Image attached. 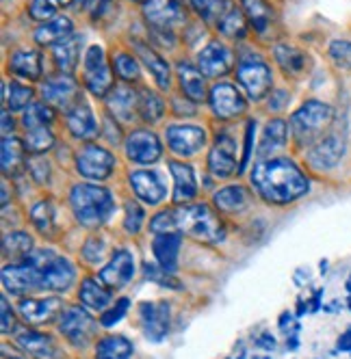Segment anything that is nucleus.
Returning a JSON list of instances; mask_svg holds the SVG:
<instances>
[{
    "mask_svg": "<svg viewBox=\"0 0 351 359\" xmlns=\"http://www.w3.org/2000/svg\"><path fill=\"white\" fill-rule=\"evenodd\" d=\"M252 187L269 203H286L304 197L310 189L306 173L299 169L291 158H267L254 165Z\"/></svg>",
    "mask_w": 351,
    "mask_h": 359,
    "instance_id": "obj_1",
    "label": "nucleus"
},
{
    "mask_svg": "<svg viewBox=\"0 0 351 359\" xmlns=\"http://www.w3.org/2000/svg\"><path fill=\"white\" fill-rule=\"evenodd\" d=\"M69 206L77 221L85 227H100L115 210L111 191L98 184H77L69 191Z\"/></svg>",
    "mask_w": 351,
    "mask_h": 359,
    "instance_id": "obj_2",
    "label": "nucleus"
},
{
    "mask_svg": "<svg viewBox=\"0 0 351 359\" xmlns=\"http://www.w3.org/2000/svg\"><path fill=\"white\" fill-rule=\"evenodd\" d=\"M178 219V232L187 234L199 243H219L223 241V225L215 210L206 203H191L176 210Z\"/></svg>",
    "mask_w": 351,
    "mask_h": 359,
    "instance_id": "obj_3",
    "label": "nucleus"
},
{
    "mask_svg": "<svg viewBox=\"0 0 351 359\" xmlns=\"http://www.w3.org/2000/svg\"><path fill=\"white\" fill-rule=\"evenodd\" d=\"M332 107L319 100H308L291 115V133L299 145H310L323 135V130L332 123Z\"/></svg>",
    "mask_w": 351,
    "mask_h": 359,
    "instance_id": "obj_4",
    "label": "nucleus"
},
{
    "mask_svg": "<svg viewBox=\"0 0 351 359\" xmlns=\"http://www.w3.org/2000/svg\"><path fill=\"white\" fill-rule=\"evenodd\" d=\"M53 117L55 113L46 102H37V104L24 111L22 123H24V147H27V151L39 156V154L48 151L55 145V135L50 130Z\"/></svg>",
    "mask_w": 351,
    "mask_h": 359,
    "instance_id": "obj_5",
    "label": "nucleus"
},
{
    "mask_svg": "<svg viewBox=\"0 0 351 359\" xmlns=\"http://www.w3.org/2000/svg\"><path fill=\"white\" fill-rule=\"evenodd\" d=\"M59 331H61V336L72 346L85 348L95 338L98 323L93 320V316L85 310V307L74 305V307H67V310L61 312V316H59Z\"/></svg>",
    "mask_w": 351,
    "mask_h": 359,
    "instance_id": "obj_6",
    "label": "nucleus"
},
{
    "mask_svg": "<svg viewBox=\"0 0 351 359\" xmlns=\"http://www.w3.org/2000/svg\"><path fill=\"white\" fill-rule=\"evenodd\" d=\"M237 79L241 83V87L245 89L247 97L260 102L269 95L271 87H273V74L271 67L260 59V57H247L239 61L237 67Z\"/></svg>",
    "mask_w": 351,
    "mask_h": 359,
    "instance_id": "obj_7",
    "label": "nucleus"
},
{
    "mask_svg": "<svg viewBox=\"0 0 351 359\" xmlns=\"http://www.w3.org/2000/svg\"><path fill=\"white\" fill-rule=\"evenodd\" d=\"M83 74H85V87L95 97H107V93L113 91V76L105 59V50L98 43L87 48L83 59Z\"/></svg>",
    "mask_w": 351,
    "mask_h": 359,
    "instance_id": "obj_8",
    "label": "nucleus"
},
{
    "mask_svg": "<svg viewBox=\"0 0 351 359\" xmlns=\"http://www.w3.org/2000/svg\"><path fill=\"white\" fill-rule=\"evenodd\" d=\"M3 286L7 292L24 297L41 288V266L33 260H20L11 262L3 269Z\"/></svg>",
    "mask_w": 351,
    "mask_h": 359,
    "instance_id": "obj_9",
    "label": "nucleus"
},
{
    "mask_svg": "<svg viewBox=\"0 0 351 359\" xmlns=\"http://www.w3.org/2000/svg\"><path fill=\"white\" fill-rule=\"evenodd\" d=\"M77 171L85 177V180H102L111 177V173L115 171V156L102 145H85L79 154H77Z\"/></svg>",
    "mask_w": 351,
    "mask_h": 359,
    "instance_id": "obj_10",
    "label": "nucleus"
},
{
    "mask_svg": "<svg viewBox=\"0 0 351 359\" xmlns=\"http://www.w3.org/2000/svg\"><path fill=\"white\" fill-rule=\"evenodd\" d=\"M41 97L48 107H53L57 111L69 113L74 107L79 104V83L72 79V74H61L48 79L41 87Z\"/></svg>",
    "mask_w": 351,
    "mask_h": 359,
    "instance_id": "obj_11",
    "label": "nucleus"
},
{
    "mask_svg": "<svg viewBox=\"0 0 351 359\" xmlns=\"http://www.w3.org/2000/svg\"><path fill=\"white\" fill-rule=\"evenodd\" d=\"M143 18L157 33L167 35L185 22V11L178 0H147L143 5Z\"/></svg>",
    "mask_w": 351,
    "mask_h": 359,
    "instance_id": "obj_12",
    "label": "nucleus"
},
{
    "mask_svg": "<svg viewBox=\"0 0 351 359\" xmlns=\"http://www.w3.org/2000/svg\"><path fill=\"white\" fill-rule=\"evenodd\" d=\"M208 104L217 119H237L247 109V102H245L243 93L230 83L215 85L208 91Z\"/></svg>",
    "mask_w": 351,
    "mask_h": 359,
    "instance_id": "obj_13",
    "label": "nucleus"
},
{
    "mask_svg": "<svg viewBox=\"0 0 351 359\" xmlns=\"http://www.w3.org/2000/svg\"><path fill=\"white\" fill-rule=\"evenodd\" d=\"M124 149L135 165H154L163 156V143L152 130H133L124 141Z\"/></svg>",
    "mask_w": 351,
    "mask_h": 359,
    "instance_id": "obj_14",
    "label": "nucleus"
},
{
    "mask_svg": "<svg viewBox=\"0 0 351 359\" xmlns=\"http://www.w3.org/2000/svg\"><path fill=\"white\" fill-rule=\"evenodd\" d=\"M234 65L232 50L223 41H208L197 55V67L206 79H219L225 76Z\"/></svg>",
    "mask_w": 351,
    "mask_h": 359,
    "instance_id": "obj_15",
    "label": "nucleus"
},
{
    "mask_svg": "<svg viewBox=\"0 0 351 359\" xmlns=\"http://www.w3.org/2000/svg\"><path fill=\"white\" fill-rule=\"evenodd\" d=\"M167 147L178 156H193L206 145V130L199 126H169L165 130Z\"/></svg>",
    "mask_w": 351,
    "mask_h": 359,
    "instance_id": "obj_16",
    "label": "nucleus"
},
{
    "mask_svg": "<svg viewBox=\"0 0 351 359\" xmlns=\"http://www.w3.org/2000/svg\"><path fill=\"white\" fill-rule=\"evenodd\" d=\"M135 277V255L128 249H117L107 266L100 271V281L111 290H119Z\"/></svg>",
    "mask_w": 351,
    "mask_h": 359,
    "instance_id": "obj_17",
    "label": "nucleus"
},
{
    "mask_svg": "<svg viewBox=\"0 0 351 359\" xmlns=\"http://www.w3.org/2000/svg\"><path fill=\"white\" fill-rule=\"evenodd\" d=\"M208 169L217 177H230L237 169V141L230 135H219L208 151Z\"/></svg>",
    "mask_w": 351,
    "mask_h": 359,
    "instance_id": "obj_18",
    "label": "nucleus"
},
{
    "mask_svg": "<svg viewBox=\"0 0 351 359\" xmlns=\"http://www.w3.org/2000/svg\"><path fill=\"white\" fill-rule=\"evenodd\" d=\"M131 187L135 191V195L150 203V206H157L167 197V184L159 171L152 169H141V171H133L131 173Z\"/></svg>",
    "mask_w": 351,
    "mask_h": 359,
    "instance_id": "obj_19",
    "label": "nucleus"
},
{
    "mask_svg": "<svg viewBox=\"0 0 351 359\" xmlns=\"http://www.w3.org/2000/svg\"><path fill=\"white\" fill-rule=\"evenodd\" d=\"M74 281H77V269H74V264L67 258L55 255L53 260H48L41 266V290L63 292Z\"/></svg>",
    "mask_w": 351,
    "mask_h": 359,
    "instance_id": "obj_20",
    "label": "nucleus"
},
{
    "mask_svg": "<svg viewBox=\"0 0 351 359\" xmlns=\"http://www.w3.org/2000/svg\"><path fill=\"white\" fill-rule=\"evenodd\" d=\"M139 316L145 331V338L161 342L169 331V305L167 303H141Z\"/></svg>",
    "mask_w": 351,
    "mask_h": 359,
    "instance_id": "obj_21",
    "label": "nucleus"
},
{
    "mask_svg": "<svg viewBox=\"0 0 351 359\" xmlns=\"http://www.w3.org/2000/svg\"><path fill=\"white\" fill-rule=\"evenodd\" d=\"M345 154V141L338 135H330L323 141H319L310 151H308V163L317 171H330L334 169Z\"/></svg>",
    "mask_w": 351,
    "mask_h": 359,
    "instance_id": "obj_22",
    "label": "nucleus"
},
{
    "mask_svg": "<svg viewBox=\"0 0 351 359\" xmlns=\"http://www.w3.org/2000/svg\"><path fill=\"white\" fill-rule=\"evenodd\" d=\"M18 310L22 314V318L31 323V325H44L48 320H53L55 316H61L63 303L57 297L50 299H22Z\"/></svg>",
    "mask_w": 351,
    "mask_h": 359,
    "instance_id": "obj_23",
    "label": "nucleus"
},
{
    "mask_svg": "<svg viewBox=\"0 0 351 359\" xmlns=\"http://www.w3.org/2000/svg\"><path fill=\"white\" fill-rule=\"evenodd\" d=\"M213 203H215V208L223 215H241L252 206V193L241 184L223 187L221 191L215 193Z\"/></svg>",
    "mask_w": 351,
    "mask_h": 359,
    "instance_id": "obj_24",
    "label": "nucleus"
},
{
    "mask_svg": "<svg viewBox=\"0 0 351 359\" xmlns=\"http://www.w3.org/2000/svg\"><path fill=\"white\" fill-rule=\"evenodd\" d=\"M67 130L79 141H91L98 137V121L89 104L79 102V104L67 113Z\"/></svg>",
    "mask_w": 351,
    "mask_h": 359,
    "instance_id": "obj_25",
    "label": "nucleus"
},
{
    "mask_svg": "<svg viewBox=\"0 0 351 359\" xmlns=\"http://www.w3.org/2000/svg\"><path fill=\"white\" fill-rule=\"evenodd\" d=\"M133 50H135L137 59H139L150 72H152L154 83L159 85V89L167 91L169 85H171V69H169V63H167L161 55H157L152 48L145 46V43H141V41H133Z\"/></svg>",
    "mask_w": 351,
    "mask_h": 359,
    "instance_id": "obj_26",
    "label": "nucleus"
},
{
    "mask_svg": "<svg viewBox=\"0 0 351 359\" xmlns=\"http://www.w3.org/2000/svg\"><path fill=\"white\" fill-rule=\"evenodd\" d=\"M169 173L173 177V201L176 203H189L197 195V182H195L193 167L187 163L171 161Z\"/></svg>",
    "mask_w": 351,
    "mask_h": 359,
    "instance_id": "obj_27",
    "label": "nucleus"
},
{
    "mask_svg": "<svg viewBox=\"0 0 351 359\" xmlns=\"http://www.w3.org/2000/svg\"><path fill=\"white\" fill-rule=\"evenodd\" d=\"M107 109L119 121H133L135 111H139V93H135L128 85H117L111 95H107Z\"/></svg>",
    "mask_w": 351,
    "mask_h": 359,
    "instance_id": "obj_28",
    "label": "nucleus"
},
{
    "mask_svg": "<svg viewBox=\"0 0 351 359\" xmlns=\"http://www.w3.org/2000/svg\"><path fill=\"white\" fill-rule=\"evenodd\" d=\"M178 83H180V89H183V95L191 102H202L208 97L206 93V76L199 72V67L187 63V61H180L178 63Z\"/></svg>",
    "mask_w": 351,
    "mask_h": 359,
    "instance_id": "obj_29",
    "label": "nucleus"
},
{
    "mask_svg": "<svg viewBox=\"0 0 351 359\" xmlns=\"http://www.w3.org/2000/svg\"><path fill=\"white\" fill-rule=\"evenodd\" d=\"M275 63L282 67L286 76H302L310 67V57L293 43H278L273 48Z\"/></svg>",
    "mask_w": 351,
    "mask_h": 359,
    "instance_id": "obj_30",
    "label": "nucleus"
},
{
    "mask_svg": "<svg viewBox=\"0 0 351 359\" xmlns=\"http://www.w3.org/2000/svg\"><path fill=\"white\" fill-rule=\"evenodd\" d=\"M180 245H183V234L180 232H171V234H159L152 243L154 249V258L159 262V266L167 273L176 271V264H178V253H180Z\"/></svg>",
    "mask_w": 351,
    "mask_h": 359,
    "instance_id": "obj_31",
    "label": "nucleus"
},
{
    "mask_svg": "<svg viewBox=\"0 0 351 359\" xmlns=\"http://www.w3.org/2000/svg\"><path fill=\"white\" fill-rule=\"evenodd\" d=\"M286 139H289V123L280 117L271 119L267 126H265V133H263V139H260V147H258V156L263 161H267L269 156H273L275 151L282 149L286 145Z\"/></svg>",
    "mask_w": 351,
    "mask_h": 359,
    "instance_id": "obj_32",
    "label": "nucleus"
},
{
    "mask_svg": "<svg viewBox=\"0 0 351 359\" xmlns=\"http://www.w3.org/2000/svg\"><path fill=\"white\" fill-rule=\"evenodd\" d=\"M9 69L27 81H37L41 76V57L33 48H20L9 57Z\"/></svg>",
    "mask_w": 351,
    "mask_h": 359,
    "instance_id": "obj_33",
    "label": "nucleus"
},
{
    "mask_svg": "<svg viewBox=\"0 0 351 359\" xmlns=\"http://www.w3.org/2000/svg\"><path fill=\"white\" fill-rule=\"evenodd\" d=\"M79 299H81V303L87 307V310H95V312H98V310H100V312H105L107 307L111 305V301H113L111 288L105 286L102 281L93 279V277L83 279Z\"/></svg>",
    "mask_w": 351,
    "mask_h": 359,
    "instance_id": "obj_34",
    "label": "nucleus"
},
{
    "mask_svg": "<svg viewBox=\"0 0 351 359\" xmlns=\"http://www.w3.org/2000/svg\"><path fill=\"white\" fill-rule=\"evenodd\" d=\"M18 344L35 359H57L59 357L55 342L50 340L46 333H39V331H31V329L22 331L18 336Z\"/></svg>",
    "mask_w": 351,
    "mask_h": 359,
    "instance_id": "obj_35",
    "label": "nucleus"
},
{
    "mask_svg": "<svg viewBox=\"0 0 351 359\" xmlns=\"http://www.w3.org/2000/svg\"><path fill=\"white\" fill-rule=\"evenodd\" d=\"M72 31H74L72 20H69V18H65V15H59V18L50 20V22L39 24L33 37H35V41H37V43H41V46H55L57 41H61V39L69 37V35H72Z\"/></svg>",
    "mask_w": 351,
    "mask_h": 359,
    "instance_id": "obj_36",
    "label": "nucleus"
},
{
    "mask_svg": "<svg viewBox=\"0 0 351 359\" xmlns=\"http://www.w3.org/2000/svg\"><path fill=\"white\" fill-rule=\"evenodd\" d=\"M217 31L223 35V37H230V39H243L245 33H247V24H245V13L234 7L232 3H228L225 11L221 13V18L217 20Z\"/></svg>",
    "mask_w": 351,
    "mask_h": 359,
    "instance_id": "obj_37",
    "label": "nucleus"
},
{
    "mask_svg": "<svg viewBox=\"0 0 351 359\" xmlns=\"http://www.w3.org/2000/svg\"><path fill=\"white\" fill-rule=\"evenodd\" d=\"M79 41L81 39L77 35H69L53 46L55 63L63 74H72L79 67Z\"/></svg>",
    "mask_w": 351,
    "mask_h": 359,
    "instance_id": "obj_38",
    "label": "nucleus"
},
{
    "mask_svg": "<svg viewBox=\"0 0 351 359\" xmlns=\"http://www.w3.org/2000/svg\"><path fill=\"white\" fill-rule=\"evenodd\" d=\"M239 3H241V11L245 13L247 22L254 27V31L265 33L271 27L273 9L269 7L267 0H239Z\"/></svg>",
    "mask_w": 351,
    "mask_h": 359,
    "instance_id": "obj_39",
    "label": "nucleus"
},
{
    "mask_svg": "<svg viewBox=\"0 0 351 359\" xmlns=\"http://www.w3.org/2000/svg\"><path fill=\"white\" fill-rule=\"evenodd\" d=\"M135 346L124 336H107L95 346V359H131Z\"/></svg>",
    "mask_w": 351,
    "mask_h": 359,
    "instance_id": "obj_40",
    "label": "nucleus"
},
{
    "mask_svg": "<svg viewBox=\"0 0 351 359\" xmlns=\"http://www.w3.org/2000/svg\"><path fill=\"white\" fill-rule=\"evenodd\" d=\"M33 238L27 234V232H9L5 238H3V253L5 258H11V260H27L29 255L33 253Z\"/></svg>",
    "mask_w": 351,
    "mask_h": 359,
    "instance_id": "obj_41",
    "label": "nucleus"
},
{
    "mask_svg": "<svg viewBox=\"0 0 351 359\" xmlns=\"http://www.w3.org/2000/svg\"><path fill=\"white\" fill-rule=\"evenodd\" d=\"M31 221L33 225L39 229L41 234H53L57 229V210H55V203L50 199H44L39 203H35L33 210H31Z\"/></svg>",
    "mask_w": 351,
    "mask_h": 359,
    "instance_id": "obj_42",
    "label": "nucleus"
},
{
    "mask_svg": "<svg viewBox=\"0 0 351 359\" xmlns=\"http://www.w3.org/2000/svg\"><path fill=\"white\" fill-rule=\"evenodd\" d=\"M139 115L147 123H157L165 115V102L161 100V95L150 89H143L139 93Z\"/></svg>",
    "mask_w": 351,
    "mask_h": 359,
    "instance_id": "obj_43",
    "label": "nucleus"
},
{
    "mask_svg": "<svg viewBox=\"0 0 351 359\" xmlns=\"http://www.w3.org/2000/svg\"><path fill=\"white\" fill-rule=\"evenodd\" d=\"M3 97L7 102L9 111H24L33 100V89L13 81L11 85H5V95Z\"/></svg>",
    "mask_w": 351,
    "mask_h": 359,
    "instance_id": "obj_44",
    "label": "nucleus"
},
{
    "mask_svg": "<svg viewBox=\"0 0 351 359\" xmlns=\"http://www.w3.org/2000/svg\"><path fill=\"white\" fill-rule=\"evenodd\" d=\"M24 149H27V147H24L13 135L3 137V171L7 175L13 173L20 167V163H22V151Z\"/></svg>",
    "mask_w": 351,
    "mask_h": 359,
    "instance_id": "obj_45",
    "label": "nucleus"
},
{
    "mask_svg": "<svg viewBox=\"0 0 351 359\" xmlns=\"http://www.w3.org/2000/svg\"><path fill=\"white\" fill-rule=\"evenodd\" d=\"M113 69H115V74L119 76V79H121L124 83H133V81H137V79H139V74H141L139 63H137V57H133V55H128V53H117V55L113 57Z\"/></svg>",
    "mask_w": 351,
    "mask_h": 359,
    "instance_id": "obj_46",
    "label": "nucleus"
},
{
    "mask_svg": "<svg viewBox=\"0 0 351 359\" xmlns=\"http://www.w3.org/2000/svg\"><path fill=\"white\" fill-rule=\"evenodd\" d=\"M332 63L340 69H351V41L349 39H334L328 48Z\"/></svg>",
    "mask_w": 351,
    "mask_h": 359,
    "instance_id": "obj_47",
    "label": "nucleus"
},
{
    "mask_svg": "<svg viewBox=\"0 0 351 359\" xmlns=\"http://www.w3.org/2000/svg\"><path fill=\"white\" fill-rule=\"evenodd\" d=\"M150 232L152 234H171L178 232V219H176V210H163L152 217L150 221Z\"/></svg>",
    "mask_w": 351,
    "mask_h": 359,
    "instance_id": "obj_48",
    "label": "nucleus"
},
{
    "mask_svg": "<svg viewBox=\"0 0 351 359\" xmlns=\"http://www.w3.org/2000/svg\"><path fill=\"white\" fill-rule=\"evenodd\" d=\"M57 3L55 0H31L29 5V15L35 22H50L57 18Z\"/></svg>",
    "mask_w": 351,
    "mask_h": 359,
    "instance_id": "obj_49",
    "label": "nucleus"
},
{
    "mask_svg": "<svg viewBox=\"0 0 351 359\" xmlns=\"http://www.w3.org/2000/svg\"><path fill=\"white\" fill-rule=\"evenodd\" d=\"M143 221H145L143 208L139 206L137 201H128L126 203V215H124V229H126L128 234H139Z\"/></svg>",
    "mask_w": 351,
    "mask_h": 359,
    "instance_id": "obj_50",
    "label": "nucleus"
},
{
    "mask_svg": "<svg viewBox=\"0 0 351 359\" xmlns=\"http://www.w3.org/2000/svg\"><path fill=\"white\" fill-rule=\"evenodd\" d=\"M128 307H131V299H117L113 307H109V310L102 312V316H100V325H102V327L117 325L124 316H126Z\"/></svg>",
    "mask_w": 351,
    "mask_h": 359,
    "instance_id": "obj_51",
    "label": "nucleus"
},
{
    "mask_svg": "<svg viewBox=\"0 0 351 359\" xmlns=\"http://www.w3.org/2000/svg\"><path fill=\"white\" fill-rule=\"evenodd\" d=\"M105 253H107L105 243L100 241V238H95V236L89 238V241L85 243V247H83V258H85L87 262H91V264H100V262H102Z\"/></svg>",
    "mask_w": 351,
    "mask_h": 359,
    "instance_id": "obj_52",
    "label": "nucleus"
},
{
    "mask_svg": "<svg viewBox=\"0 0 351 359\" xmlns=\"http://www.w3.org/2000/svg\"><path fill=\"white\" fill-rule=\"evenodd\" d=\"M0 310H3V333H11L13 329H15V316H13V310L9 307V303H7V299H3L0 301Z\"/></svg>",
    "mask_w": 351,
    "mask_h": 359,
    "instance_id": "obj_53",
    "label": "nucleus"
},
{
    "mask_svg": "<svg viewBox=\"0 0 351 359\" xmlns=\"http://www.w3.org/2000/svg\"><path fill=\"white\" fill-rule=\"evenodd\" d=\"M254 128H256V123H254V119L247 123V135H245V154H243V161H241V167H239V173L245 169V165H247V161H249V154H252V139H254Z\"/></svg>",
    "mask_w": 351,
    "mask_h": 359,
    "instance_id": "obj_54",
    "label": "nucleus"
},
{
    "mask_svg": "<svg viewBox=\"0 0 351 359\" xmlns=\"http://www.w3.org/2000/svg\"><path fill=\"white\" fill-rule=\"evenodd\" d=\"M289 93L286 91H273L269 100V111H282L289 104Z\"/></svg>",
    "mask_w": 351,
    "mask_h": 359,
    "instance_id": "obj_55",
    "label": "nucleus"
},
{
    "mask_svg": "<svg viewBox=\"0 0 351 359\" xmlns=\"http://www.w3.org/2000/svg\"><path fill=\"white\" fill-rule=\"evenodd\" d=\"M338 351H351V329H347L343 336L338 338Z\"/></svg>",
    "mask_w": 351,
    "mask_h": 359,
    "instance_id": "obj_56",
    "label": "nucleus"
},
{
    "mask_svg": "<svg viewBox=\"0 0 351 359\" xmlns=\"http://www.w3.org/2000/svg\"><path fill=\"white\" fill-rule=\"evenodd\" d=\"M9 133L13 135V119L9 121V111H3V135L9 137Z\"/></svg>",
    "mask_w": 351,
    "mask_h": 359,
    "instance_id": "obj_57",
    "label": "nucleus"
},
{
    "mask_svg": "<svg viewBox=\"0 0 351 359\" xmlns=\"http://www.w3.org/2000/svg\"><path fill=\"white\" fill-rule=\"evenodd\" d=\"M55 3L59 5V7H67V5H72L74 0H55Z\"/></svg>",
    "mask_w": 351,
    "mask_h": 359,
    "instance_id": "obj_58",
    "label": "nucleus"
},
{
    "mask_svg": "<svg viewBox=\"0 0 351 359\" xmlns=\"http://www.w3.org/2000/svg\"><path fill=\"white\" fill-rule=\"evenodd\" d=\"M347 290L351 292V275H349V279H347Z\"/></svg>",
    "mask_w": 351,
    "mask_h": 359,
    "instance_id": "obj_59",
    "label": "nucleus"
},
{
    "mask_svg": "<svg viewBox=\"0 0 351 359\" xmlns=\"http://www.w3.org/2000/svg\"><path fill=\"white\" fill-rule=\"evenodd\" d=\"M133 3H143V5H145V3H147V0H133Z\"/></svg>",
    "mask_w": 351,
    "mask_h": 359,
    "instance_id": "obj_60",
    "label": "nucleus"
},
{
    "mask_svg": "<svg viewBox=\"0 0 351 359\" xmlns=\"http://www.w3.org/2000/svg\"><path fill=\"white\" fill-rule=\"evenodd\" d=\"M349 307H351V301H349Z\"/></svg>",
    "mask_w": 351,
    "mask_h": 359,
    "instance_id": "obj_61",
    "label": "nucleus"
}]
</instances>
